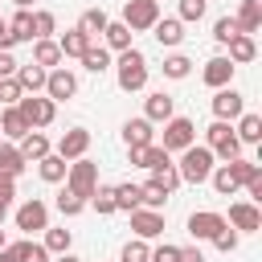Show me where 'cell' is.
<instances>
[{
	"mask_svg": "<svg viewBox=\"0 0 262 262\" xmlns=\"http://www.w3.org/2000/svg\"><path fill=\"white\" fill-rule=\"evenodd\" d=\"M12 45H16V37L8 33V20L0 16V49H12Z\"/></svg>",
	"mask_w": 262,
	"mask_h": 262,
	"instance_id": "54",
	"label": "cell"
},
{
	"mask_svg": "<svg viewBox=\"0 0 262 262\" xmlns=\"http://www.w3.org/2000/svg\"><path fill=\"white\" fill-rule=\"evenodd\" d=\"M147 254H151V246H147L143 237H131V242L119 250V262H147Z\"/></svg>",
	"mask_w": 262,
	"mask_h": 262,
	"instance_id": "44",
	"label": "cell"
},
{
	"mask_svg": "<svg viewBox=\"0 0 262 262\" xmlns=\"http://www.w3.org/2000/svg\"><path fill=\"white\" fill-rule=\"evenodd\" d=\"M233 135H237L242 143H258V139H262V115H254V111H242V115H237V127H233Z\"/></svg>",
	"mask_w": 262,
	"mask_h": 262,
	"instance_id": "29",
	"label": "cell"
},
{
	"mask_svg": "<svg viewBox=\"0 0 262 262\" xmlns=\"http://www.w3.org/2000/svg\"><path fill=\"white\" fill-rule=\"evenodd\" d=\"M209 242H213V246H217L221 254H233V250H237V229H233V225L225 221V229H217V233H213Z\"/></svg>",
	"mask_w": 262,
	"mask_h": 262,
	"instance_id": "47",
	"label": "cell"
},
{
	"mask_svg": "<svg viewBox=\"0 0 262 262\" xmlns=\"http://www.w3.org/2000/svg\"><path fill=\"white\" fill-rule=\"evenodd\" d=\"M78 94V78H74V70H66V66H53L49 74H45V98H53V102H66V98H74Z\"/></svg>",
	"mask_w": 262,
	"mask_h": 262,
	"instance_id": "9",
	"label": "cell"
},
{
	"mask_svg": "<svg viewBox=\"0 0 262 262\" xmlns=\"http://www.w3.org/2000/svg\"><path fill=\"white\" fill-rule=\"evenodd\" d=\"M209 184L217 188V196H233L242 184H237V176L229 172V164H213V172H209Z\"/></svg>",
	"mask_w": 262,
	"mask_h": 262,
	"instance_id": "31",
	"label": "cell"
},
{
	"mask_svg": "<svg viewBox=\"0 0 262 262\" xmlns=\"http://www.w3.org/2000/svg\"><path fill=\"white\" fill-rule=\"evenodd\" d=\"M123 143L127 147H139V143H156V131H151V123L139 115V119H127L123 123Z\"/></svg>",
	"mask_w": 262,
	"mask_h": 262,
	"instance_id": "21",
	"label": "cell"
},
{
	"mask_svg": "<svg viewBox=\"0 0 262 262\" xmlns=\"http://www.w3.org/2000/svg\"><path fill=\"white\" fill-rule=\"evenodd\" d=\"M82 209H86V196H78V192H70V188L57 192V213H61V217H78Z\"/></svg>",
	"mask_w": 262,
	"mask_h": 262,
	"instance_id": "41",
	"label": "cell"
},
{
	"mask_svg": "<svg viewBox=\"0 0 262 262\" xmlns=\"http://www.w3.org/2000/svg\"><path fill=\"white\" fill-rule=\"evenodd\" d=\"M233 66H246V61H254L258 57V45H254V37L250 33H237L233 41H229V53H225Z\"/></svg>",
	"mask_w": 262,
	"mask_h": 262,
	"instance_id": "27",
	"label": "cell"
},
{
	"mask_svg": "<svg viewBox=\"0 0 262 262\" xmlns=\"http://www.w3.org/2000/svg\"><path fill=\"white\" fill-rule=\"evenodd\" d=\"M12 4H16V8H33V0H12Z\"/></svg>",
	"mask_w": 262,
	"mask_h": 262,
	"instance_id": "56",
	"label": "cell"
},
{
	"mask_svg": "<svg viewBox=\"0 0 262 262\" xmlns=\"http://www.w3.org/2000/svg\"><path fill=\"white\" fill-rule=\"evenodd\" d=\"M176 262H205V254H201V246H180V258Z\"/></svg>",
	"mask_w": 262,
	"mask_h": 262,
	"instance_id": "53",
	"label": "cell"
},
{
	"mask_svg": "<svg viewBox=\"0 0 262 262\" xmlns=\"http://www.w3.org/2000/svg\"><path fill=\"white\" fill-rule=\"evenodd\" d=\"M16 111L25 115V123H29L33 131H41V127H49V123L57 119V102H53V98H41V94H20Z\"/></svg>",
	"mask_w": 262,
	"mask_h": 262,
	"instance_id": "5",
	"label": "cell"
},
{
	"mask_svg": "<svg viewBox=\"0 0 262 262\" xmlns=\"http://www.w3.org/2000/svg\"><path fill=\"white\" fill-rule=\"evenodd\" d=\"M217 229H225V217H221V213H213V209L188 213V233H192V242H209Z\"/></svg>",
	"mask_w": 262,
	"mask_h": 262,
	"instance_id": "13",
	"label": "cell"
},
{
	"mask_svg": "<svg viewBox=\"0 0 262 262\" xmlns=\"http://www.w3.org/2000/svg\"><path fill=\"white\" fill-rule=\"evenodd\" d=\"M188 74H192V61H188L184 53L164 57V78H176V82H180V78H188Z\"/></svg>",
	"mask_w": 262,
	"mask_h": 262,
	"instance_id": "43",
	"label": "cell"
},
{
	"mask_svg": "<svg viewBox=\"0 0 262 262\" xmlns=\"http://www.w3.org/2000/svg\"><path fill=\"white\" fill-rule=\"evenodd\" d=\"M4 217H8V205H0V225H4Z\"/></svg>",
	"mask_w": 262,
	"mask_h": 262,
	"instance_id": "57",
	"label": "cell"
},
{
	"mask_svg": "<svg viewBox=\"0 0 262 262\" xmlns=\"http://www.w3.org/2000/svg\"><path fill=\"white\" fill-rule=\"evenodd\" d=\"M33 61L45 66V70H53V66H61L66 57H61V49H57L53 37H41V41H33Z\"/></svg>",
	"mask_w": 262,
	"mask_h": 262,
	"instance_id": "28",
	"label": "cell"
},
{
	"mask_svg": "<svg viewBox=\"0 0 262 262\" xmlns=\"http://www.w3.org/2000/svg\"><path fill=\"white\" fill-rule=\"evenodd\" d=\"M4 246H8V237H4V229H0V250H4Z\"/></svg>",
	"mask_w": 262,
	"mask_h": 262,
	"instance_id": "59",
	"label": "cell"
},
{
	"mask_svg": "<svg viewBox=\"0 0 262 262\" xmlns=\"http://www.w3.org/2000/svg\"><path fill=\"white\" fill-rule=\"evenodd\" d=\"M66 188L90 201V192L98 188V164H94V160H86V156L70 160V168H66Z\"/></svg>",
	"mask_w": 262,
	"mask_h": 262,
	"instance_id": "4",
	"label": "cell"
},
{
	"mask_svg": "<svg viewBox=\"0 0 262 262\" xmlns=\"http://www.w3.org/2000/svg\"><path fill=\"white\" fill-rule=\"evenodd\" d=\"M115 82H119V90H127V94H135V90L147 86V57H143L135 45L119 53V61H115Z\"/></svg>",
	"mask_w": 262,
	"mask_h": 262,
	"instance_id": "1",
	"label": "cell"
},
{
	"mask_svg": "<svg viewBox=\"0 0 262 262\" xmlns=\"http://www.w3.org/2000/svg\"><path fill=\"white\" fill-rule=\"evenodd\" d=\"M53 29H57L53 12H49V8H33V41H41V37H53Z\"/></svg>",
	"mask_w": 262,
	"mask_h": 262,
	"instance_id": "39",
	"label": "cell"
},
{
	"mask_svg": "<svg viewBox=\"0 0 262 262\" xmlns=\"http://www.w3.org/2000/svg\"><path fill=\"white\" fill-rule=\"evenodd\" d=\"M131 33H143L160 20V0H127L123 4V16H119Z\"/></svg>",
	"mask_w": 262,
	"mask_h": 262,
	"instance_id": "6",
	"label": "cell"
},
{
	"mask_svg": "<svg viewBox=\"0 0 262 262\" xmlns=\"http://www.w3.org/2000/svg\"><path fill=\"white\" fill-rule=\"evenodd\" d=\"M102 37H106V49H115V53H123V49H131V29H127L123 20H106V29H102Z\"/></svg>",
	"mask_w": 262,
	"mask_h": 262,
	"instance_id": "32",
	"label": "cell"
},
{
	"mask_svg": "<svg viewBox=\"0 0 262 262\" xmlns=\"http://www.w3.org/2000/svg\"><path fill=\"white\" fill-rule=\"evenodd\" d=\"M225 164H229V172L237 176V184H246L250 176H258V172H262V168H258L254 160H246V156H237V160H225Z\"/></svg>",
	"mask_w": 262,
	"mask_h": 262,
	"instance_id": "46",
	"label": "cell"
},
{
	"mask_svg": "<svg viewBox=\"0 0 262 262\" xmlns=\"http://www.w3.org/2000/svg\"><path fill=\"white\" fill-rule=\"evenodd\" d=\"M53 262H82V258H78V254H70V250H66V254H53Z\"/></svg>",
	"mask_w": 262,
	"mask_h": 262,
	"instance_id": "55",
	"label": "cell"
},
{
	"mask_svg": "<svg viewBox=\"0 0 262 262\" xmlns=\"http://www.w3.org/2000/svg\"><path fill=\"white\" fill-rule=\"evenodd\" d=\"M233 20H237V29H242V33H250V37H254V33L262 29V4H258V0H242V8H237V16H233Z\"/></svg>",
	"mask_w": 262,
	"mask_h": 262,
	"instance_id": "26",
	"label": "cell"
},
{
	"mask_svg": "<svg viewBox=\"0 0 262 262\" xmlns=\"http://www.w3.org/2000/svg\"><path fill=\"white\" fill-rule=\"evenodd\" d=\"M4 250L12 254V262H49V250L41 242H33V237H25L16 246H4Z\"/></svg>",
	"mask_w": 262,
	"mask_h": 262,
	"instance_id": "25",
	"label": "cell"
},
{
	"mask_svg": "<svg viewBox=\"0 0 262 262\" xmlns=\"http://www.w3.org/2000/svg\"><path fill=\"white\" fill-rule=\"evenodd\" d=\"M143 205V196H139V184H115V213H131V209H139Z\"/></svg>",
	"mask_w": 262,
	"mask_h": 262,
	"instance_id": "33",
	"label": "cell"
},
{
	"mask_svg": "<svg viewBox=\"0 0 262 262\" xmlns=\"http://www.w3.org/2000/svg\"><path fill=\"white\" fill-rule=\"evenodd\" d=\"M106 20H111V16H106L102 8H86V12H82V20H78V29H82V33H90V37H98V33L106 29Z\"/></svg>",
	"mask_w": 262,
	"mask_h": 262,
	"instance_id": "38",
	"label": "cell"
},
{
	"mask_svg": "<svg viewBox=\"0 0 262 262\" xmlns=\"http://www.w3.org/2000/svg\"><path fill=\"white\" fill-rule=\"evenodd\" d=\"M139 196H143V209H164V201H168V192H164L156 180L139 184Z\"/></svg>",
	"mask_w": 262,
	"mask_h": 262,
	"instance_id": "45",
	"label": "cell"
},
{
	"mask_svg": "<svg viewBox=\"0 0 262 262\" xmlns=\"http://www.w3.org/2000/svg\"><path fill=\"white\" fill-rule=\"evenodd\" d=\"M205 147L213 151V160H237L242 156V139L233 135V127L225 119H213L205 131Z\"/></svg>",
	"mask_w": 262,
	"mask_h": 262,
	"instance_id": "3",
	"label": "cell"
},
{
	"mask_svg": "<svg viewBox=\"0 0 262 262\" xmlns=\"http://www.w3.org/2000/svg\"><path fill=\"white\" fill-rule=\"evenodd\" d=\"M90 45H94V37H90V33H82L78 25H74L70 33H61V37H57V49H61V57H82Z\"/></svg>",
	"mask_w": 262,
	"mask_h": 262,
	"instance_id": "19",
	"label": "cell"
},
{
	"mask_svg": "<svg viewBox=\"0 0 262 262\" xmlns=\"http://www.w3.org/2000/svg\"><path fill=\"white\" fill-rule=\"evenodd\" d=\"M151 37H156L160 45L176 49V45L184 41V20H180V16H160V20L151 25Z\"/></svg>",
	"mask_w": 262,
	"mask_h": 262,
	"instance_id": "18",
	"label": "cell"
},
{
	"mask_svg": "<svg viewBox=\"0 0 262 262\" xmlns=\"http://www.w3.org/2000/svg\"><path fill=\"white\" fill-rule=\"evenodd\" d=\"M131 217V229H135V237H143V242H151V237H160L164 233V209H131L127 213Z\"/></svg>",
	"mask_w": 262,
	"mask_h": 262,
	"instance_id": "10",
	"label": "cell"
},
{
	"mask_svg": "<svg viewBox=\"0 0 262 262\" xmlns=\"http://www.w3.org/2000/svg\"><path fill=\"white\" fill-rule=\"evenodd\" d=\"M16 66H20V61L12 57V49H0V78H12V74H16Z\"/></svg>",
	"mask_w": 262,
	"mask_h": 262,
	"instance_id": "52",
	"label": "cell"
},
{
	"mask_svg": "<svg viewBox=\"0 0 262 262\" xmlns=\"http://www.w3.org/2000/svg\"><path fill=\"white\" fill-rule=\"evenodd\" d=\"M151 180H156V184H160V188H164L168 196H172V192L180 188V172H176V164H160V168L151 172Z\"/></svg>",
	"mask_w": 262,
	"mask_h": 262,
	"instance_id": "40",
	"label": "cell"
},
{
	"mask_svg": "<svg viewBox=\"0 0 262 262\" xmlns=\"http://www.w3.org/2000/svg\"><path fill=\"white\" fill-rule=\"evenodd\" d=\"M20 94H25V90H20V82H16V74H12V78H0V102H8V106H16V102H20Z\"/></svg>",
	"mask_w": 262,
	"mask_h": 262,
	"instance_id": "48",
	"label": "cell"
},
{
	"mask_svg": "<svg viewBox=\"0 0 262 262\" xmlns=\"http://www.w3.org/2000/svg\"><path fill=\"white\" fill-rule=\"evenodd\" d=\"M127 156H131V164H135V168H147V172H156L160 164H172V160H168L172 151H164L160 143H139V147H127Z\"/></svg>",
	"mask_w": 262,
	"mask_h": 262,
	"instance_id": "16",
	"label": "cell"
},
{
	"mask_svg": "<svg viewBox=\"0 0 262 262\" xmlns=\"http://www.w3.org/2000/svg\"><path fill=\"white\" fill-rule=\"evenodd\" d=\"M41 233H45V242H41V246L49 250V258H53V254H66V250H70V242H74V233H70V229H49V225H45Z\"/></svg>",
	"mask_w": 262,
	"mask_h": 262,
	"instance_id": "36",
	"label": "cell"
},
{
	"mask_svg": "<svg viewBox=\"0 0 262 262\" xmlns=\"http://www.w3.org/2000/svg\"><path fill=\"white\" fill-rule=\"evenodd\" d=\"M205 8H209V0H180V20L192 25V20L205 16Z\"/></svg>",
	"mask_w": 262,
	"mask_h": 262,
	"instance_id": "49",
	"label": "cell"
},
{
	"mask_svg": "<svg viewBox=\"0 0 262 262\" xmlns=\"http://www.w3.org/2000/svg\"><path fill=\"white\" fill-rule=\"evenodd\" d=\"M233 61L225 57V53H217V57H209L205 61V70H201V78H205V86H213V90H221V86H229L233 82Z\"/></svg>",
	"mask_w": 262,
	"mask_h": 262,
	"instance_id": "14",
	"label": "cell"
},
{
	"mask_svg": "<svg viewBox=\"0 0 262 262\" xmlns=\"http://www.w3.org/2000/svg\"><path fill=\"white\" fill-rule=\"evenodd\" d=\"M8 33L16 41H33V8H20L12 20H8Z\"/></svg>",
	"mask_w": 262,
	"mask_h": 262,
	"instance_id": "37",
	"label": "cell"
},
{
	"mask_svg": "<svg viewBox=\"0 0 262 262\" xmlns=\"http://www.w3.org/2000/svg\"><path fill=\"white\" fill-rule=\"evenodd\" d=\"M246 111V98H242V90H233V86H221L217 94H213V119H237Z\"/></svg>",
	"mask_w": 262,
	"mask_h": 262,
	"instance_id": "12",
	"label": "cell"
},
{
	"mask_svg": "<svg viewBox=\"0 0 262 262\" xmlns=\"http://www.w3.org/2000/svg\"><path fill=\"white\" fill-rule=\"evenodd\" d=\"M86 205H94V213L98 217H111L115 213V184H98L94 192H90V201Z\"/></svg>",
	"mask_w": 262,
	"mask_h": 262,
	"instance_id": "35",
	"label": "cell"
},
{
	"mask_svg": "<svg viewBox=\"0 0 262 262\" xmlns=\"http://www.w3.org/2000/svg\"><path fill=\"white\" fill-rule=\"evenodd\" d=\"M25 131H33V127H29V123H25V115H20V111H16V106H8V111H4V115H0V135H4V139H12V143H16V139H20V135H25Z\"/></svg>",
	"mask_w": 262,
	"mask_h": 262,
	"instance_id": "30",
	"label": "cell"
},
{
	"mask_svg": "<svg viewBox=\"0 0 262 262\" xmlns=\"http://www.w3.org/2000/svg\"><path fill=\"white\" fill-rule=\"evenodd\" d=\"M12 221H16V229H20L25 237H33V233H41V229L49 225V205L33 196V201H25V205L16 209V217H12Z\"/></svg>",
	"mask_w": 262,
	"mask_h": 262,
	"instance_id": "7",
	"label": "cell"
},
{
	"mask_svg": "<svg viewBox=\"0 0 262 262\" xmlns=\"http://www.w3.org/2000/svg\"><path fill=\"white\" fill-rule=\"evenodd\" d=\"M78 61H82L90 74H106V70L115 66V61H111V49H102V45H90V49H86Z\"/></svg>",
	"mask_w": 262,
	"mask_h": 262,
	"instance_id": "34",
	"label": "cell"
},
{
	"mask_svg": "<svg viewBox=\"0 0 262 262\" xmlns=\"http://www.w3.org/2000/svg\"><path fill=\"white\" fill-rule=\"evenodd\" d=\"M176 258H180V246H172V242H164L147 254V262H176Z\"/></svg>",
	"mask_w": 262,
	"mask_h": 262,
	"instance_id": "50",
	"label": "cell"
},
{
	"mask_svg": "<svg viewBox=\"0 0 262 262\" xmlns=\"http://www.w3.org/2000/svg\"><path fill=\"white\" fill-rule=\"evenodd\" d=\"M29 168V160L20 156V147L12 143V139H0V172H8V176H20Z\"/></svg>",
	"mask_w": 262,
	"mask_h": 262,
	"instance_id": "24",
	"label": "cell"
},
{
	"mask_svg": "<svg viewBox=\"0 0 262 262\" xmlns=\"http://www.w3.org/2000/svg\"><path fill=\"white\" fill-rule=\"evenodd\" d=\"M176 172H180V184H205L209 172H213V151H209L205 143H188V147L180 151Z\"/></svg>",
	"mask_w": 262,
	"mask_h": 262,
	"instance_id": "2",
	"label": "cell"
},
{
	"mask_svg": "<svg viewBox=\"0 0 262 262\" xmlns=\"http://www.w3.org/2000/svg\"><path fill=\"white\" fill-rule=\"evenodd\" d=\"M172 115H176V98L172 94H164V90L147 94V102H143V119L147 123H168Z\"/></svg>",
	"mask_w": 262,
	"mask_h": 262,
	"instance_id": "17",
	"label": "cell"
},
{
	"mask_svg": "<svg viewBox=\"0 0 262 262\" xmlns=\"http://www.w3.org/2000/svg\"><path fill=\"white\" fill-rule=\"evenodd\" d=\"M237 33H242V29H237L233 16H217V20H213V41H217V45H229Z\"/></svg>",
	"mask_w": 262,
	"mask_h": 262,
	"instance_id": "42",
	"label": "cell"
},
{
	"mask_svg": "<svg viewBox=\"0 0 262 262\" xmlns=\"http://www.w3.org/2000/svg\"><path fill=\"white\" fill-rule=\"evenodd\" d=\"M188 143H196V127H192V119L172 115V119L164 123V151H184Z\"/></svg>",
	"mask_w": 262,
	"mask_h": 262,
	"instance_id": "8",
	"label": "cell"
},
{
	"mask_svg": "<svg viewBox=\"0 0 262 262\" xmlns=\"http://www.w3.org/2000/svg\"><path fill=\"white\" fill-rule=\"evenodd\" d=\"M12 196H16V176L0 172V205H12Z\"/></svg>",
	"mask_w": 262,
	"mask_h": 262,
	"instance_id": "51",
	"label": "cell"
},
{
	"mask_svg": "<svg viewBox=\"0 0 262 262\" xmlns=\"http://www.w3.org/2000/svg\"><path fill=\"white\" fill-rule=\"evenodd\" d=\"M0 262H12V254H8V250H0Z\"/></svg>",
	"mask_w": 262,
	"mask_h": 262,
	"instance_id": "58",
	"label": "cell"
},
{
	"mask_svg": "<svg viewBox=\"0 0 262 262\" xmlns=\"http://www.w3.org/2000/svg\"><path fill=\"white\" fill-rule=\"evenodd\" d=\"M45 66H37V61H25V66H16V82H20V90L25 94H37V90H45Z\"/></svg>",
	"mask_w": 262,
	"mask_h": 262,
	"instance_id": "20",
	"label": "cell"
},
{
	"mask_svg": "<svg viewBox=\"0 0 262 262\" xmlns=\"http://www.w3.org/2000/svg\"><path fill=\"white\" fill-rule=\"evenodd\" d=\"M66 168H70V160H61L57 151H49V156L37 160V172H41L45 184H61V180H66Z\"/></svg>",
	"mask_w": 262,
	"mask_h": 262,
	"instance_id": "23",
	"label": "cell"
},
{
	"mask_svg": "<svg viewBox=\"0 0 262 262\" xmlns=\"http://www.w3.org/2000/svg\"><path fill=\"white\" fill-rule=\"evenodd\" d=\"M225 221H229L237 233H254V229H262V213H258V205H254V201H233Z\"/></svg>",
	"mask_w": 262,
	"mask_h": 262,
	"instance_id": "11",
	"label": "cell"
},
{
	"mask_svg": "<svg viewBox=\"0 0 262 262\" xmlns=\"http://www.w3.org/2000/svg\"><path fill=\"white\" fill-rule=\"evenodd\" d=\"M61 160H78V156H86L90 151V131L86 127H70L61 139H57V147H53Z\"/></svg>",
	"mask_w": 262,
	"mask_h": 262,
	"instance_id": "15",
	"label": "cell"
},
{
	"mask_svg": "<svg viewBox=\"0 0 262 262\" xmlns=\"http://www.w3.org/2000/svg\"><path fill=\"white\" fill-rule=\"evenodd\" d=\"M16 147H20V156H25V160H33V164H37L41 156H49V151H53V143H49L41 131H25V135L16 139Z\"/></svg>",
	"mask_w": 262,
	"mask_h": 262,
	"instance_id": "22",
	"label": "cell"
}]
</instances>
